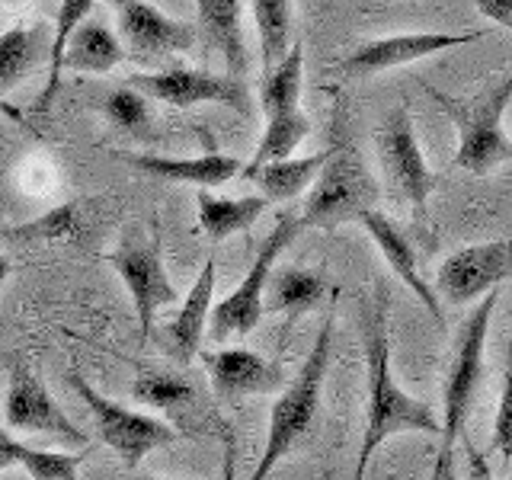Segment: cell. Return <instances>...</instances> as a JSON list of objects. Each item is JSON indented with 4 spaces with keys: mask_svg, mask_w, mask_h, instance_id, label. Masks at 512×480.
<instances>
[{
    "mask_svg": "<svg viewBox=\"0 0 512 480\" xmlns=\"http://www.w3.org/2000/svg\"><path fill=\"white\" fill-rule=\"evenodd\" d=\"M391 292L381 279L375 282V298L365 320V372H368V407H365V432L359 445L356 480L365 477L375 448L400 432H426L439 436V416L420 397L404 391L394 378L391 365V336H388Z\"/></svg>",
    "mask_w": 512,
    "mask_h": 480,
    "instance_id": "1",
    "label": "cell"
},
{
    "mask_svg": "<svg viewBox=\"0 0 512 480\" xmlns=\"http://www.w3.org/2000/svg\"><path fill=\"white\" fill-rule=\"evenodd\" d=\"M378 199L381 186L375 173L368 170L356 138H352L346 106L336 103L327 160L320 167L308 192V205H304L298 218L301 224H311V228H340V224L359 221L365 212H372Z\"/></svg>",
    "mask_w": 512,
    "mask_h": 480,
    "instance_id": "2",
    "label": "cell"
},
{
    "mask_svg": "<svg viewBox=\"0 0 512 480\" xmlns=\"http://www.w3.org/2000/svg\"><path fill=\"white\" fill-rule=\"evenodd\" d=\"M333 327H336V317L330 311L324 324H320V333L308 352V359L301 362L298 375L285 384V391L276 397V404H272L263 458L247 480H266L269 471L311 432L317 410H320V391H324V378L333 359Z\"/></svg>",
    "mask_w": 512,
    "mask_h": 480,
    "instance_id": "3",
    "label": "cell"
},
{
    "mask_svg": "<svg viewBox=\"0 0 512 480\" xmlns=\"http://www.w3.org/2000/svg\"><path fill=\"white\" fill-rule=\"evenodd\" d=\"M426 90L432 100L448 112V119H452L458 128L455 167L468 170V173H490L493 167L506 164L512 157V141L503 132V116H506L509 96H512V74H503L496 80V87L474 96L471 103H461L455 96L432 90V87H426Z\"/></svg>",
    "mask_w": 512,
    "mask_h": 480,
    "instance_id": "4",
    "label": "cell"
},
{
    "mask_svg": "<svg viewBox=\"0 0 512 480\" xmlns=\"http://www.w3.org/2000/svg\"><path fill=\"white\" fill-rule=\"evenodd\" d=\"M496 304H500V288L487 292L484 301L464 317V324L455 333L452 359H448L445 388H442V420H439L442 448L439 452H455L458 439L464 436L471 400L477 394L480 378H484L487 333H490V320H493Z\"/></svg>",
    "mask_w": 512,
    "mask_h": 480,
    "instance_id": "5",
    "label": "cell"
},
{
    "mask_svg": "<svg viewBox=\"0 0 512 480\" xmlns=\"http://www.w3.org/2000/svg\"><path fill=\"white\" fill-rule=\"evenodd\" d=\"M378 157L388 176L391 196L407 208L416 231L429 240V196L439 186V176L429 170L420 141H416L413 116L407 106H394L378 125Z\"/></svg>",
    "mask_w": 512,
    "mask_h": 480,
    "instance_id": "6",
    "label": "cell"
},
{
    "mask_svg": "<svg viewBox=\"0 0 512 480\" xmlns=\"http://www.w3.org/2000/svg\"><path fill=\"white\" fill-rule=\"evenodd\" d=\"M301 228L304 224L292 208H285V212L276 218V228H272L269 237L260 244V253H256L253 266L247 269L244 282H240L228 298L212 304V314H208V336H212V343H228L231 336H247V333H253L256 324H260L266 279H269L272 266H276L279 253L292 244Z\"/></svg>",
    "mask_w": 512,
    "mask_h": 480,
    "instance_id": "7",
    "label": "cell"
},
{
    "mask_svg": "<svg viewBox=\"0 0 512 480\" xmlns=\"http://www.w3.org/2000/svg\"><path fill=\"white\" fill-rule=\"evenodd\" d=\"M68 384H71V391L80 394V400L87 404L100 439L122 458V464L128 471L138 468L141 458L148 452H154V448H160V445H170V442H176V436H180L170 423L157 420L154 413L128 410L119 404V400L100 394L80 372H71Z\"/></svg>",
    "mask_w": 512,
    "mask_h": 480,
    "instance_id": "8",
    "label": "cell"
},
{
    "mask_svg": "<svg viewBox=\"0 0 512 480\" xmlns=\"http://www.w3.org/2000/svg\"><path fill=\"white\" fill-rule=\"evenodd\" d=\"M106 263L119 272L125 288L132 292L138 324H141V346H148L157 311L167 308L173 301H180L164 269V260H160V244L151 237H144L141 231H132L106 256Z\"/></svg>",
    "mask_w": 512,
    "mask_h": 480,
    "instance_id": "9",
    "label": "cell"
},
{
    "mask_svg": "<svg viewBox=\"0 0 512 480\" xmlns=\"http://www.w3.org/2000/svg\"><path fill=\"white\" fill-rule=\"evenodd\" d=\"M128 87L138 90L144 100H160L170 106H199V103H221L250 116V90L244 80L231 74H212L196 68H167V71H148V74H128Z\"/></svg>",
    "mask_w": 512,
    "mask_h": 480,
    "instance_id": "10",
    "label": "cell"
},
{
    "mask_svg": "<svg viewBox=\"0 0 512 480\" xmlns=\"http://www.w3.org/2000/svg\"><path fill=\"white\" fill-rule=\"evenodd\" d=\"M4 420L10 429L36 432V436L58 439L71 448H87V436L45 388V381L26 362H10L7 391H4Z\"/></svg>",
    "mask_w": 512,
    "mask_h": 480,
    "instance_id": "11",
    "label": "cell"
},
{
    "mask_svg": "<svg viewBox=\"0 0 512 480\" xmlns=\"http://www.w3.org/2000/svg\"><path fill=\"white\" fill-rule=\"evenodd\" d=\"M119 16V42L125 58L154 64L176 52H189L196 45V26L183 20H170L154 4L144 0H112Z\"/></svg>",
    "mask_w": 512,
    "mask_h": 480,
    "instance_id": "12",
    "label": "cell"
},
{
    "mask_svg": "<svg viewBox=\"0 0 512 480\" xmlns=\"http://www.w3.org/2000/svg\"><path fill=\"white\" fill-rule=\"evenodd\" d=\"M509 240H487L448 253L436 272V292L448 304H474L509 279Z\"/></svg>",
    "mask_w": 512,
    "mask_h": 480,
    "instance_id": "13",
    "label": "cell"
},
{
    "mask_svg": "<svg viewBox=\"0 0 512 480\" xmlns=\"http://www.w3.org/2000/svg\"><path fill=\"white\" fill-rule=\"evenodd\" d=\"M205 372L212 378V388L221 400H240L250 394H272L285 384V372L279 362L244 346L199 352Z\"/></svg>",
    "mask_w": 512,
    "mask_h": 480,
    "instance_id": "14",
    "label": "cell"
},
{
    "mask_svg": "<svg viewBox=\"0 0 512 480\" xmlns=\"http://www.w3.org/2000/svg\"><path fill=\"white\" fill-rule=\"evenodd\" d=\"M480 36H484V32H464V36H448V32H410V36L375 39V42L359 45L356 52L340 64V71H343V77H365V74L391 71V68H400V64H413L426 55L445 52V48L477 42Z\"/></svg>",
    "mask_w": 512,
    "mask_h": 480,
    "instance_id": "15",
    "label": "cell"
},
{
    "mask_svg": "<svg viewBox=\"0 0 512 480\" xmlns=\"http://www.w3.org/2000/svg\"><path fill=\"white\" fill-rule=\"evenodd\" d=\"M212 301H215V256H208L199 279L192 282L189 295L183 298L180 311H176L164 324V330H160V343H164V349L180 365H189L202 352Z\"/></svg>",
    "mask_w": 512,
    "mask_h": 480,
    "instance_id": "16",
    "label": "cell"
},
{
    "mask_svg": "<svg viewBox=\"0 0 512 480\" xmlns=\"http://www.w3.org/2000/svg\"><path fill=\"white\" fill-rule=\"evenodd\" d=\"M122 164L135 167L138 173H148L154 180H170V183H192L202 189L224 186L244 170V160L234 154H202V157H160V154H128L116 151Z\"/></svg>",
    "mask_w": 512,
    "mask_h": 480,
    "instance_id": "17",
    "label": "cell"
},
{
    "mask_svg": "<svg viewBox=\"0 0 512 480\" xmlns=\"http://www.w3.org/2000/svg\"><path fill=\"white\" fill-rule=\"evenodd\" d=\"M365 224V231L372 234V240L378 244L381 256L388 260V266L394 269V276H400V282H404L410 292L423 301V308L436 317V324L442 327L445 324V311H442V301L439 295L432 292V285L420 276V266H416V250H413V240L400 231V224H394L388 215L381 212H365L359 218Z\"/></svg>",
    "mask_w": 512,
    "mask_h": 480,
    "instance_id": "18",
    "label": "cell"
},
{
    "mask_svg": "<svg viewBox=\"0 0 512 480\" xmlns=\"http://www.w3.org/2000/svg\"><path fill=\"white\" fill-rule=\"evenodd\" d=\"M327 295H330V282L324 279V272L285 266L269 272L263 288V311H276L285 314L288 320H295L314 311Z\"/></svg>",
    "mask_w": 512,
    "mask_h": 480,
    "instance_id": "19",
    "label": "cell"
},
{
    "mask_svg": "<svg viewBox=\"0 0 512 480\" xmlns=\"http://www.w3.org/2000/svg\"><path fill=\"white\" fill-rule=\"evenodd\" d=\"M199 7V29L205 42L228 64L231 77L247 71V45L244 29H240V0H196Z\"/></svg>",
    "mask_w": 512,
    "mask_h": 480,
    "instance_id": "20",
    "label": "cell"
},
{
    "mask_svg": "<svg viewBox=\"0 0 512 480\" xmlns=\"http://www.w3.org/2000/svg\"><path fill=\"white\" fill-rule=\"evenodd\" d=\"M122 61H125V52H122L119 36L100 20L80 23L61 52V68L87 71V74H106Z\"/></svg>",
    "mask_w": 512,
    "mask_h": 480,
    "instance_id": "21",
    "label": "cell"
},
{
    "mask_svg": "<svg viewBox=\"0 0 512 480\" xmlns=\"http://www.w3.org/2000/svg\"><path fill=\"white\" fill-rule=\"evenodd\" d=\"M327 160V148L320 154H308V157H285V160H269V164L256 167V170H244L240 176L250 183L260 186V196L269 202H292L298 199L304 189H308L320 167Z\"/></svg>",
    "mask_w": 512,
    "mask_h": 480,
    "instance_id": "22",
    "label": "cell"
},
{
    "mask_svg": "<svg viewBox=\"0 0 512 480\" xmlns=\"http://www.w3.org/2000/svg\"><path fill=\"white\" fill-rule=\"evenodd\" d=\"M301 74H304V48L301 42L288 45L285 58L276 68L263 71V84H260V103L269 122L279 119H295L301 116Z\"/></svg>",
    "mask_w": 512,
    "mask_h": 480,
    "instance_id": "23",
    "label": "cell"
},
{
    "mask_svg": "<svg viewBox=\"0 0 512 480\" xmlns=\"http://www.w3.org/2000/svg\"><path fill=\"white\" fill-rule=\"evenodd\" d=\"M52 48V29L45 23L16 26L0 36V93L16 87L26 74L36 71V64Z\"/></svg>",
    "mask_w": 512,
    "mask_h": 480,
    "instance_id": "24",
    "label": "cell"
},
{
    "mask_svg": "<svg viewBox=\"0 0 512 480\" xmlns=\"http://www.w3.org/2000/svg\"><path fill=\"white\" fill-rule=\"evenodd\" d=\"M196 208H199V228L212 240H224L231 234L247 231L250 224L269 208V199H263V196L228 199V196H215V192L202 189L196 199Z\"/></svg>",
    "mask_w": 512,
    "mask_h": 480,
    "instance_id": "25",
    "label": "cell"
},
{
    "mask_svg": "<svg viewBox=\"0 0 512 480\" xmlns=\"http://www.w3.org/2000/svg\"><path fill=\"white\" fill-rule=\"evenodd\" d=\"M80 461H84V452H45V448H32L10 439L0 429V471L20 464L32 480H77Z\"/></svg>",
    "mask_w": 512,
    "mask_h": 480,
    "instance_id": "26",
    "label": "cell"
},
{
    "mask_svg": "<svg viewBox=\"0 0 512 480\" xmlns=\"http://www.w3.org/2000/svg\"><path fill=\"white\" fill-rule=\"evenodd\" d=\"M253 20L260 32V61L263 71L276 68L288 52L292 36V0H253Z\"/></svg>",
    "mask_w": 512,
    "mask_h": 480,
    "instance_id": "27",
    "label": "cell"
},
{
    "mask_svg": "<svg viewBox=\"0 0 512 480\" xmlns=\"http://www.w3.org/2000/svg\"><path fill=\"white\" fill-rule=\"evenodd\" d=\"M132 397L157 413H176L196 400V384L173 372H141L132 384Z\"/></svg>",
    "mask_w": 512,
    "mask_h": 480,
    "instance_id": "28",
    "label": "cell"
},
{
    "mask_svg": "<svg viewBox=\"0 0 512 480\" xmlns=\"http://www.w3.org/2000/svg\"><path fill=\"white\" fill-rule=\"evenodd\" d=\"M80 231H84V212H80L77 202L58 205L52 212H45L42 218L23 224V228L7 231V237H20V240H80Z\"/></svg>",
    "mask_w": 512,
    "mask_h": 480,
    "instance_id": "29",
    "label": "cell"
},
{
    "mask_svg": "<svg viewBox=\"0 0 512 480\" xmlns=\"http://www.w3.org/2000/svg\"><path fill=\"white\" fill-rule=\"evenodd\" d=\"M103 112L109 116V122L122 128L128 135H148V125H151V109H148V100L132 90L128 84L122 87H112L103 100Z\"/></svg>",
    "mask_w": 512,
    "mask_h": 480,
    "instance_id": "30",
    "label": "cell"
},
{
    "mask_svg": "<svg viewBox=\"0 0 512 480\" xmlns=\"http://www.w3.org/2000/svg\"><path fill=\"white\" fill-rule=\"evenodd\" d=\"M490 455H500L503 464H509V458H512V375H506L500 400H496V420H493Z\"/></svg>",
    "mask_w": 512,
    "mask_h": 480,
    "instance_id": "31",
    "label": "cell"
},
{
    "mask_svg": "<svg viewBox=\"0 0 512 480\" xmlns=\"http://www.w3.org/2000/svg\"><path fill=\"white\" fill-rule=\"evenodd\" d=\"M464 445V455H468V471H464V480H493V471H490V461H487V452H477L471 445L468 436L458 439Z\"/></svg>",
    "mask_w": 512,
    "mask_h": 480,
    "instance_id": "32",
    "label": "cell"
},
{
    "mask_svg": "<svg viewBox=\"0 0 512 480\" xmlns=\"http://www.w3.org/2000/svg\"><path fill=\"white\" fill-rule=\"evenodd\" d=\"M474 4L496 26H503V29L512 26V0H474Z\"/></svg>",
    "mask_w": 512,
    "mask_h": 480,
    "instance_id": "33",
    "label": "cell"
},
{
    "mask_svg": "<svg viewBox=\"0 0 512 480\" xmlns=\"http://www.w3.org/2000/svg\"><path fill=\"white\" fill-rule=\"evenodd\" d=\"M432 480H458V471H455V452H439L436 474H432Z\"/></svg>",
    "mask_w": 512,
    "mask_h": 480,
    "instance_id": "34",
    "label": "cell"
},
{
    "mask_svg": "<svg viewBox=\"0 0 512 480\" xmlns=\"http://www.w3.org/2000/svg\"><path fill=\"white\" fill-rule=\"evenodd\" d=\"M224 480H234V442L228 436V442H224Z\"/></svg>",
    "mask_w": 512,
    "mask_h": 480,
    "instance_id": "35",
    "label": "cell"
},
{
    "mask_svg": "<svg viewBox=\"0 0 512 480\" xmlns=\"http://www.w3.org/2000/svg\"><path fill=\"white\" fill-rule=\"evenodd\" d=\"M7 276H10V260L4 253H0V292H4V282H7Z\"/></svg>",
    "mask_w": 512,
    "mask_h": 480,
    "instance_id": "36",
    "label": "cell"
},
{
    "mask_svg": "<svg viewBox=\"0 0 512 480\" xmlns=\"http://www.w3.org/2000/svg\"><path fill=\"white\" fill-rule=\"evenodd\" d=\"M138 480H170V477H138Z\"/></svg>",
    "mask_w": 512,
    "mask_h": 480,
    "instance_id": "37",
    "label": "cell"
}]
</instances>
